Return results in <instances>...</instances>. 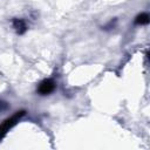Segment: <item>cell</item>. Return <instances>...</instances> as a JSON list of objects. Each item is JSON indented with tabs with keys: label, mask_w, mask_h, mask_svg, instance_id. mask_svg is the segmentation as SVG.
<instances>
[{
	"label": "cell",
	"mask_w": 150,
	"mask_h": 150,
	"mask_svg": "<svg viewBox=\"0 0 150 150\" xmlns=\"http://www.w3.org/2000/svg\"><path fill=\"white\" fill-rule=\"evenodd\" d=\"M7 109H8V103L5 102V101H2V100H0V112L6 111Z\"/></svg>",
	"instance_id": "5b68a950"
},
{
	"label": "cell",
	"mask_w": 150,
	"mask_h": 150,
	"mask_svg": "<svg viewBox=\"0 0 150 150\" xmlns=\"http://www.w3.org/2000/svg\"><path fill=\"white\" fill-rule=\"evenodd\" d=\"M135 23H137V25H146V23H149V14L148 13H141L139 15L136 16Z\"/></svg>",
	"instance_id": "277c9868"
},
{
	"label": "cell",
	"mask_w": 150,
	"mask_h": 150,
	"mask_svg": "<svg viewBox=\"0 0 150 150\" xmlns=\"http://www.w3.org/2000/svg\"><path fill=\"white\" fill-rule=\"evenodd\" d=\"M12 23H13L14 30H15L16 34H19V35L23 34V33L27 30V25H26V22H25L23 19H18V18H15V19H13Z\"/></svg>",
	"instance_id": "3957f363"
},
{
	"label": "cell",
	"mask_w": 150,
	"mask_h": 150,
	"mask_svg": "<svg viewBox=\"0 0 150 150\" xmlns=\"http://www.w3.org/2000/svg\"><path fill=\"white\" fill-rule=\"evenodd\" d=\"M26 115V111L25 110H19V111H15L11 117L6 118L1 124H0V139L4 138L6 136V134Z\"/></svg>",
	"instance_id": "6da1fadb"
},
{
	"label": "cell",
	"mask_w": 150,
	"mask_h": 150,
	"mask_svg": "<svg viewBox=\"0 0 150 150\" xmlns=\"http://www.w3.org/2000/svg\"><path fill=\"white\" fill-rule=\"evenodd\" d=\"M55 88H56L55 81L53 79H46L42 82H40V84L38 87V93L40 95H48V94L53 93Z\"/></svg>",
	"instance_id": "7a4b0ae2"
},
{
	"label": "cell",
	"mask_w": 150,
	"mask_h": 150,
	"mask_svg": "<svg viewBox=\"0 0 150 150\" xmlns=\"http://www.w3.org/2000/svg\"><path fill=\"white\" fill-rule=\"evenodd\" d=\"M115 25H116V19L114 20V22H112V20L109 22V25H107V26H104V29H110V28H112V27H115Z\"/></svg>",
	"instance_id": "8992f818"
}]
</instances>
